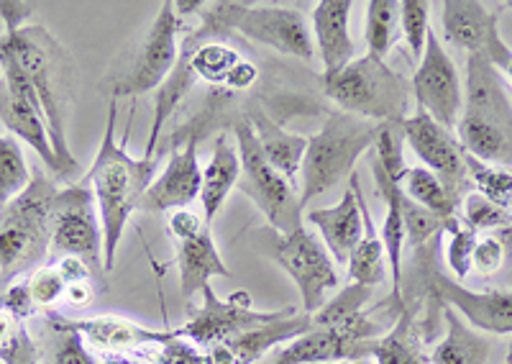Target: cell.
Returning <instances> with one entry per match:
<instances>
[{"label": "cell", "mask_w": 512, "mask_h": 364, "mask_svg": "<svg viewBox=\"0 0 512 364\" xmlns=\"http://www.w3.org/2000/svg\"><path fill=\"white\" fill-rule=\"evenodd\" d=\"M233 131H236L241 175H244L239 180V188L259 206V211L267 216L269 226L274 231L287 236L300 229L303 226V211H300V203H297L295 185L287 182L280 172L269 165V159L264 157L262 147L256 141L249 116L239 118Z\"/></svg>", "instance_id": "9"}, {"label": "cell", "mask_w": 512, "mask_h": 364, "mask_svg": "<svg viewBox=\"0 0 512 364\" xmlns=\"http://www.w3.org/2000/svg\"><path fill=\"white\" fill-rule=\"evenodd\" d=\"M351 364H372V359H359V362H351Z\"/></svg>", "instance_id": "53"}, {"label": "cell", "mask_w": 512, "mask_h": 364, "mask_svg": "<svg viewBox=\"0 0 512 364\" xmlns=\"http://www.w3.org/2000/svg\"><path fill=\"white\" fill-rule=\"evenodd\" d=\"M379 136V124L367 118L336 111L328 113L320 131L308 136L303 170H300V211L318 195L328 193L338 180L354 175L359 157L374 147Z\"/></svg>", "instance_id": "5"}, {"label": "cell", "mask_w": 512, "mask_h": 364, "mask_svg": "<svg viewBox=\"0 0 512 364\" xmlns=\"http://www.w3.org/2000/svg\"><path fill=\"white\" fill-rule=\"evenodd\" d=\"M177 270H180V293L185 300L195 298V293H203L213 277H231V270L216 247V239L210 234V226H203L190 239L177 241Z\"/></svg>", "instance_id": "23"}, {"label": "cell", "mask_w": 512, "mask_h": 364, "mask_svg": "<svg viewBox=\"0 0 512 364\" xmlns=\"http://www.w3.org/2000/svg\"><path fill=\"white\" fill-rule=\"evenodd\" d=\"M205 364H233V354L226 344H213V347L203 349Z\"/></svg>", "instance_id": "48"}, {"label": "cell", "mask_w": 512, "mask_h": 364, "mask_svg": "<svg viewBox=\"0 0 512 364\" xmlns=\"http://www.w3.org/2000/svg\"><path fill=\"white\" fill-rule=\"evenodd\" d=\"M241 180V159L239 152L231 147L226 134L216 136V149L210 157L208 167L203 170V188H200V206H203V221L213 226L216 216L221 213L228 193Z\"/></svg>", "instance_id": "27"}, {"label": "cell", "mask_w": 512, "mask_h": 364, "mask_svg": "<svg viewBox=\"0 0 512 364\" xmlns=\"http://www.w3.org/2000/svg\"><path fill=\"white\" fill-rule=\"evenodd\" d=\"M0 70H3V77H0V124L6 126L11 136L26 141L54 175L64 177L57 154L52 149L39 98L31 88L29 77L16 65L11 52L3 47H0Z\"/></svg>", "instance_id": "11"}, {"label": "cell", "mask_w": 512, "mask_h": 364, "mask_svg": "<svg viewBox=\"0 0 512 364\" xmlns=\"http://www.w3.org/2000/svg\"><path fill=\"white\" fill-rule=\"evenodd\" d=\"M26 285H29L34 306L47 308V311H52L59 303H64V300H67V290H70L67 280L59 275V270L52 262L44 267H36V270L31 272L29 280H26Z\"/></svg>", "instance_id": "41"}, {"label": "cell", "mask_w": 512, "mask_h": 364, "mask_svg": "<svg viewBox=\"0 0 512 364\" xmlns=\"http://www.w3.org/2000/svg\"><path fill=\"white\" fill-rule=\"evenodd\" d=\"M349 185L354 188L361 208V218H364V234H361L359 244H356V249L349 257V280L356 282V285H364V288H377V285L387 282V254H384L382 236L377 234L372 211H369L364 193H361L356 172L349 177Z\"/></svg>", "instance_id": "26"}, {"label": "cell", "mask_w": 512, "mask_h": 364, "mask_svg": "<svg viewBox=\"0 0 512 364\" xmlns=\"http://www.w3.org/2000/svg\"><path fill=\"white\" fill-rule=\"evenodd\" d=\"M0 47L8 49L16 65L29 77L31 88L44 111L52 149L62 167V175L70 177L77 170V159L72 157L67 144V108H70V88L75 65L67 57L59 42L44 26L26 24L21 29H6L0 34Z\"/></svg>", "instance_id": "2"}, {"label": "cell", "mask_w": 512, "mask_h": 364, "mask_svg": "<svg viewBox=\"0 0 512 364\" xmlns=\"http://www.w3.org/2000/svg\"><path fill=\"white\" fill-rule=\"evenodd\" d=\"M0 364H41L26 318L0 303Z\"/></svg>", "instance_id": "32"}, {"label": "cell", "mask_w": 512, "mask_h": 364, "mask_svg": "<svg viewBox=\"0 0 512 364\" xmlns=\"http://www.w3.org/2000/svg\"><path fill=\"white\" fill-rule=\"evenodd\" d=\"M351 0H320L313 8V44L323 62V77H333L356 59L349 18Z\"/></svg>", "instance_id": "20"}, {"label": "cell", "mask_w": 512, "mask_h": 364, "mask_svg": "<svg viewBox=\"0 0 512 364\" xmlns=\"http://www.w3.org/2000/svg\"><path fill=\"white\" fill-rule=\"evenodd\" d=\"M93 200V188L85 180L57 190L52 200L49 262L77 257L90 267L103 265V229H100V216H95Z\"/></svg>", "instance_id": "10"}, {"label": "cell", "mask_w": 512, "mask_h": 364, "mask_svg": "<svg viewBox=\"0 0 512 364\" xmlns=\"http://www.w3.org/2000/svg\"><path fill=\"white\" fill-rule=\"evenodd\" d=\"M116 111L118 100H111L108 106V124H105L100 149L95 154L88 175L82 180L93 188L95 203H98L100 229H103V267L111 272L116 265V254L121 247L123 231L134 216L136 208H141V198L152 185L154 170L159 159H134L126 154L123 144H116L113 131H116Z\"/></svg>", "instance_id": "1"}, {"label": "cell", "mask_w": 512, "mask_h": 364, "mask_svg": "<svg viewBox=\"0 0 512 364\" xmlns=\"http://www.w3.org/2000/svg\"><path fill=\"white\" fill-rule=\"evenodd\" d=\"M282 311L285 308H280V311H254L251 308V295L246 290H236L226 300H221L216 290L205 285L203 306L190 313L185 326H180L177 331H180L182 339L192 341L195 347L208 349L213 344H228L233 336L280 318Z\"/></svg>", "instance_id": "13"}, {"label": "cell", "mask_w": 512, "mask_h": 364, "mask_svg": "<svg viewBox=\"0 0 512 364\" xmlns=\"http://www.w3.org/2000/svg\"><path fill=\"white\" fill-rule=\"evenodd\" d=\"M323 90L338 108L374 124H402L410 116L413 85L384 59L361 54L333 77H323Z\"/></svg>", "instance_id": "6"}, {"label": "cell", "mask_w": 512, "mask_h": 364, "mask_svg": "<svg viewBox=\"0 0 512 364\" xmlns=\"http://www.w3.org/2000/svg\"><path fill=\"white\" fill-rule=\"evenodd\" d=\"M456 139L469 157L512 170V100L500 70L482 57L466 62L464 113Z\"/></svg>", "instance_id": "3"}, {"label": "cell", "mask_w": 512, "mask_h": 364, "mask_svg": "<svg viewBox=\"0 0 512 364\" xmlns=\"http://www.w3.org/2000/svg\"><path fill=\"white\" fill-rule=\"evenodd\" d=\"M31 175H34V170H29V165H26V157L16 136L0 134V208L29 188Z\"/></svg>", "instance_id": "34"}, {"label": "cell", "mask_w": 512, "mask_h": 364, "mask_svg": "<svg viewBox=\"0 0 512 364\" xmlns=\"http://www.w3.org/2000/svg\"><path fill=\"white\" fill-rule=\"evenodd\" d=\"M57 185L34 170L29 188L0 208V285L26 275L52 249V200Z\"/></svg>", "instance_id": "4"}, {"label": "cell", "mask_w": 512, "mask_h": 364, "mask_svg": "<svg viewBox=\"0 0 512 364\" xmlns=\"http://www.w3.org/2000/svg\"><path fill=\"white\" fill-rule=\"evenodd\" d=\"M438 239L428 241L425 247L415 249L410 280L413 290L436 303L438 308H454L474 329L489 331V334L507 336L512 334V293L510 290H469L443 275L436 262Z\"/></svg>", "instance_id": "7"}, {"label": "cell", "mask_w": 512, "mask_h": 364, "mask_svg": "<svg viewBox=\"0 0 512 364\" xmlns=\"http://www.w3.org/2000/svg\"><path fill=\"white\" fill-rule=\"evenodd\" d=\"M36 11V3H18V0H0V21L6 29H21L26 18Z\"/></svg>", "instance_id": "46"}, {"label": "cell", "mask_w": 512, "mask_h": 364, "mask_svg": "<svg viewBox=\"0 0 512 364\" xmlns=\"http://www.w3.org/2000/svg\"><path fill=\"white\" fill-rule=\"evenodd\" d=\"M374 182H377V195L384 200V226H382V244L384 254H387V267H390V280H392V300H402V247L408 241L405 234V221H402L400 211V193L402 188L397 182H392L390 177L384 175L377 165L372 162Z\"/></svg>", "instance_id": "28"}, {"label": "cell", "mask_w": 512, "mask_h": 364, "mask_svg": "<svg viewBox=\"0 0 512 364\" xmlns=\"http://www.w3.org/2000/svg\"><path fill=\"white\" fill-rule=\"evenodd\" d=\"M374 288H364V285H356L349 282L336 298L326 300L323 308L313 313V326L315 329H328V326H341V323L351 321L354 316H359L367 303L372 300Z\"/></svg>", "instance_id": "35"}, {"label": "cell", "mask_w": 512, "mask_h": 364, "mask_svg": "<svg viewBox=\"0 0 512 364\" xmlns=\"http://www.w3.org/2000/svg\"><path fill=\"white\" fill-rule=\"evenodd\" d=\"M505 364H512V341H510V349H507V359Z\"/></svg>", "instance_id": "51"}, {"label": "cell", "mask_w": 512, "mask_h": 364, "mask_svg": "<svg viewBox=\"0 0 512 364\" xmlns=\"http://www.w3.org/2000/svg\"><path fill=\"white\" fill-rule=\"evenodd\" d=\"M274 257L303 295V313L308 316L323 308L326 293L336 290L341 282L336 262L328 254L326 244H320L305 226L277 239Z\"/></svg>", "instance_id": "14"}, {"label": "cell", "mask_w": 512, "mask_h": 364, "mask_svg": "<svg viewBox=\"0 0 512 364\" xmlns=\"http://www.w3.org/2000/svg\"><path fill=\"white\" fill-rule=\"evenodd\" d=\"M310 329H313V316L297 313V308L287 306L280 318L233 336L226 347L231 349L233 364H254L267 357L272 349H280L285 341H295L305 336Z\"/></svg>", "instance_id": "22"}, {"label": "cell", "mask_w": 512, "mask_h": 364, "mask_svg": "<svg viewBox=\"0 0 512 364\" xmlns=\"http://www.w3.org/2000/svg\"><path fill=\"white\" fill-rule=\"evenodd\" d=\"M100 364H141V362L126 357V354H108L105 359H100Z\"/></svg>", "instance_id": "50"}, {"label": "cell", "mask_w": 512, "mask_h": 364, "mask_svg": "<svg viewBox=\"0 0 512 364\" xmlns=\"http://www.w3.org/2000/svg\"><path fill=\"white\" fill-rule=\"evenodd\" d=\"M200 18L216 36L239 31L251 42H259L282 54H290V57L305 59V62L315 57L313 29L308 26V18L295 8L251 6V3H205Z\"/></svg>", "instance_id": "8"}, {"label": "cell", "mask_w": 512, "mask_h": 364, "mask_svg": "<svg viewBox=\"0 0 512 364\" xmlns=\"http://www.w3.org/2000/svg\"><path fill=\"white\" fill-rule=\"evenodd\" d=\"M185 29L182 18L175 13V3H162L154 24L146 31L144 42L139 44L136 59L126 70V75L118 77L113 85V100L118 98H141L162 88V83L175 70L177 57H180V44L177 34Z\"/></svg>", "instance_id": "12"}, {"label": "cell", "mask_w": 512, "mask_h": 364, "mask_svg": "<svg viewBox=\"0 0 512 364\" xmlns=\"http://www.w3.org/2000/svg\"><path fill=\"white\" fill-rule=\"evenodd\" d=\"M310 226L320 231L323 244H326L328 254L338 265H349L351 252L359 244L361 234H364V218H361L359 200H356L354 188L344 193V198L338 200L331 208H310L308 211Z\"/></svg>", "instance_id": "21"}, {"label": "cell", "mask_w": 512, "mask_h": 364, "mask_svg": "<svg viewBox=\"0 0 512 364\" xmlns=\"http://www.w3.org/2000/svg\"><path fill=\"white\" fill-rule=\"evenodd\" d=\"M59 341L57 349H54V362L57 364H100L93 357L90 347L85 344L77 331H57Z\"/></svg>", "instance_id": "43"}, {"label": "cell", "mask_w": 512, "mask_h": 364, "mask_svg": "<svg viewBox=\"0 0 512 364\" xmlns=\"http://www.w3.org/2000/svg\"><path fill=\"white\" fill-rule=\"evenodd\" d=\"M90 298H93V285L88 282H75V285H70V290H67V300L64 303H70V306L75 308H82L88 306Z\"/></svg>", "instance_id": "47"}, {"label": "cell", "mask_w": 512, "mask_h": 364, "mask_svg": "<svg viewBox=\"0 0 512 364\" xmlns=\"http://www.w3.org/2000/svg\"><path fill=\"white\" fill-rule=\"evenodd\" d=\"M410 85H413L415 103L420 111L428 113L446 131L456 134L461 106H464L459 70H456L454 59L441 47V39L433 29L428 31L423 57H420V65Z\"/></svg>", "instance_id": "15"}, {"label": "cell", "mask_w": 512, "mask_h": 364, "mask_svg": "<svg viewBox=\"0 0 512 364\" xmlns=\"http://www.w3.org/2000/svg\"><path fill=\"white\" fill-rule=\"evenodd\" d=\"M461 224L472 231H500L512 224V213L495 206L492 200L482 198L479 193L464 195V218Z\"/></svg>", "instance_id": "39"}, {"label": "cell", "mask_w": 512, "mask_h": 364, "mask_svg": "<svg viewBox=\"0 0 512 364\" xmlns=\"http://www.w3.org/2000/svg\"><path fill=\"white\" fill-rule=\"evenodd\" d=\"M495 236L500 239L502 249H505V265H512V224L505 229L495 231Z\"/></svg>", "instance_id": "49"}, {"label": "cell", "mask_w": 512, "mask_h": 364, "mask_svg": "<svg viewBox=\"0 0 512 364\" xmlns=\"http://www.w3.org/2000/svg\"><path fill=\"white\" fill-rule=\"evenodd\" d=\"M443 36L454 47L469 52V57L487 59L495 70H507L512 49L500 36V13L489 11L477 0H446L441 6Z\"/></svg>", "instance_id": "16"}, {"label": "cell", "mask_w": 512, "mask_h": 364, "mask_svg": "<svg viewBox=\"0 0 512 364\" xmlns=\"http://www.w3.org/2000/svg\"><path fill=\"white\" fill-rule=\"evenodd\" d=\"M505 75L510 77V83H512V59H510V65H507V70H505Z\"/></svg>", "instance_id": "52"}, {"label": "cell", "mask_w": 512, "mask_h": 364, "mask_svg": "<svg viewBox=\"0 0 512 364\" xmlns=\"http://www.w3.org/2000/svg\"><path fill=\"white\" fill-rule=\"evenodd\" d=\"M400 188L410 200H415V203L423 206L425 211L436 213V216L443 218L446 224H461V218L456 216L461 200L456 198V195L443 185L441 177H438L436 172L428 170V167H408L400 180Z\"/></svg>", "instance_id": "31"}, {"label": "cell", "mask_w": 512, "mask_h": 364, "mask_svg": "<svg viewBox=\"0 0 512 364\" xmlns=\"http://www.w3.org/2000/svg\"><path fill=\"white\" fill-rule=\"evenodd\" d=\"M369 359L372 364H431L428 352H425L423 321H418V311L413 303L402 300L392 329L374 339Z\"/></svg>", "instance_id": "24"}, {"label": "cell", "mask_w": 512, "mask_h": 364, "mask_svg": "<svg viewBox=\"0 0 512 364\" xmlns=\"http://www.w3.org/2000/svg\"><path fill=\"white\" fill-rule=\"evenodd\" d=\"M198 141L200 136L192 134L185 147L175 149L159 180H154L141 198V211L172 213L200 198L203 170L198 162Z\"/></svg>", "instance_id": "19"}, {"label": "cell", "mask_w": 512, "mask_h": 364, "mask_svg": "<svg viewBox=\"0 0 512 364\" xmlns=\"http://www.w3.org/2000/svg\"><path fill=\"white\" fill-rule=\"evenodd\" d=\"M131 359L141 364H205V352L187 339H172L164 344L136 349Z\"/></svg>", "instance_id": "38"}, {"label": "cell", "mask_w": 512, "mask_h": 364, "mask_svg": "<svg viewBox=\"0 0 512 364\" xmlns=\"http://www.w3.org/2000/svg\"><path fill=\"white\" fill-rule=\"evenodd\" d=\"M510 6H512V3H510Z\"/></svg>", "instance_id": "55"}, {"label": "cell", "mask_w": 512, "mask_h": 364, "mask_svg": "<svg viewBox=\"0 0 512 364\" xmlns=\"http://www.w3.org/2000/svg\"><path fill=\"white\" fill-rule=\"evenodd\" d=\"M54 331H77L85 339L93 352L108 354H134L136 349L152 347V344H164L180 336L177 329L157 331L146 329L141 323L128 321L121 316H98V318H80V321H67V318H57L52 321ZM182 339V336H180Z\"/></svg>", "instance_id": "18"}, {"label": "cell", "mask_w": 512, "mask_h": 364, "mask_svg": "<svg viewBox=\"0 0 512 364\" xmlns=\"http://www.w3.org/2000/svg\"><path fill=\"white\" fill-rule=\"evenodd\" d=\"M477 231L466 229L464 224L456 226L451 231V239H448V247H446V259H448V267L454 272L459 280H464L472 270V257H474V249H477Z\"/></svg>", "instance_id": "42"}, {"label": "cell", "mask_w": 512, "mask_h": 364, "mask_svg": "<svg viewBox=\"0 0 512 364\" xmlns=\"http://www.w3.org/2000/svg\"><path fill=\"white\" fill-rule=\"evenodd\" d=\"M313 364H346V362H313Z\"/></svg>", "instance_id": "54"}, {"label": "cell", "mask_w": 512, "mask_h": 364, "mask_svg": "<svg viewBox=\"0 0 512 364\" xmlns=\"http://www.w3.org/2000/svg\"><path fill=\"white\" fill-rule=\"evenodd\" d=\"M441 316L446 321V336L436 344L428 362L431 364H487L489 341L472 331L459 318L454 308H441Z\"/></svg>", "instance_id": "30"}, {"label": "cell", "mask_w": 512, "mask_h": 364, "mask_svg": "<svg viewBox=\"0 0 512 364\" xmlns=\"http://www.w3.org/2000/svg\"><path fill=\"white\" fill-rule=\"evenodd\" d=\"M472 267L482 277H492L495 272H500L505 267V249H502L500 239L495 234L482 236L477 241V249H474Z\"/></svg>", "instance_id": "44"}, {"label": "cell", "mask_w": 512, "mask_h": 364, "mask_svg": "<svg viewBox=\"0 0 512 364\" xmlns=\"http://www.w3.org/2000/svg\"><path fill=\"white\" fill-rule=\"evenodd\" d=\"M397 21H400V3L395 0H372L367 6V26L364 42L369 57L384 59L397 39Z\"/></svg>", "instance_id": "33"}, {"label": "cell", "mask_w": 512, "mask_h": 364, "mask_svg": "<svg viewBox=\"0 0 512 364\" xmlns=\"http://www.w3.org/2000/svg\"><path fill=\"white\" fill-rule=\"evenodd\" d=\"M249 121L251 126H254L256 141H259L264 157L269 159V165L297 188V175L303 170L308 136L290 134V131L282 129L280 124H274L272 118L262 111L251 113Z\"/></svg>", "instance_id": "25"}, {"label": "cell", "mask_w": 512, "mask_h": 364, "mask_svg": "<svg viewBox=\"0 0 512 364\" xmlns=\"http://www.w3.org/2000/svg\"><path fill=\"white\" fill-rule=\"evenodd\" d=\"M405 136H402V124H379V136L374 141L372 162L390 177L392 182L400 185L402 175H405Z\"/></svg>", "instance_id": "37"}, {"label": "cell", "mask_w": 512, "mask_h": 364, "mask_svg": "<svg viewBox=\"0 0 512 364\" xmlns=\"http://www.w3.org/2000/svg\"><path fill=\"white\" fill-rule=\"evenodd\" d=\"M428 16H431V3L428 0H402L400 3V24L405 44L415 59L423 57L425 39H428Z\"/></svg>", "instance_id": "40"}, {"label": "cell", "mask_w": 512, "mask_h": 364, "mask_svg": "<svg viewBox=\"0 0 512 364\" xmlns=\"http://www.w3.org/2000/svg\"><path fill=\"white\" fill-rule=\"evenodd\" d=\"M402 136L405 144L415 152V157L423 162L431 172H436L451 193L461 200V195L472 188L469 172H466V152L459 144L456 134L436 124L425 111L410 113L402 121Z\"/></svg>", "instance_id": "17"}, {"label": "cell", "mask_w": 512, "mask_h": 364, "mask_svg": "<svg viewBox=\"0 0 512 364\" xmlns=\"http://www.w3.org/2000/svg\"><path fill=\"white\" fill-rule=\"evenodd\" d=\"M198 83V75L192 70V44L190 36L180 47V57H177L175 70L169 72V77L162 83V88L157 90V98H154V118H152V129H149V139H146L144 157L152 159L157 157L154 154V147H157L159 136H162L164 126L172 116H175L177 106H180L185 95H190V90Z\"/></svg>", "instance_id": "29"}, {"label": "cell", "mask_w": 512, "mask_h": 364, "mask_svg": "<svg viewBox=\"0 0 512 364\" xmlns=\"http://www.w3.org/2000/svg\"><path fill=\"white\" fill-rule=\"evenodd\" d=\"M466 172H469V182H472L477 193L482 198L492 200L495 206L510 211L512 206V170L497 165H487L479 159L466 154Z\"/></svg>", "instance_id": "36"}, {"label": "cell", "mask_w": 512, "mask_h": 364, "mask_svg": "<svg viewBox=\"0 0 512 364\" xmlns=\"http://www.w3.org/2000/svg\"><path fill=\"white\" fill-rule=\"evenodd\" d=\"M169 224V231H172V236H175L177 241L182 239H190V236L198 234L203 226H208L200 216H195L192 211H187V208H180V211H172L167 218Z\"/></svg>", "instance_id": "45"}]
</instances>
